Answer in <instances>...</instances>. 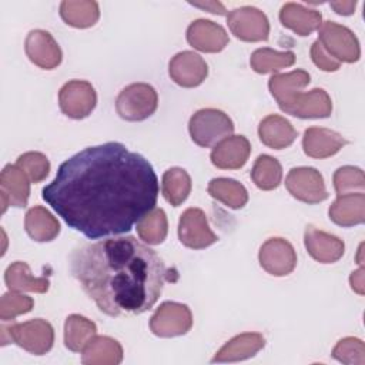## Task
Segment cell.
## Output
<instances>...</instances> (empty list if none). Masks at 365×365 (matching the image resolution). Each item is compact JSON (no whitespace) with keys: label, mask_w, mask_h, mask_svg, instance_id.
<instances>
[{"label":"cell","mask_w":365,"mask_h":365,"mask_svg":"<svg viewBox=\"0 0 365 365\" xmlns=\"http://www.w3.org/2000/svg\"><path fill=\"white\" fill-rule=\"evenodd\" d=\"M365 271H364V267L361 265L356 271H354L352 274H351V277H349V284H351V288L356 292V294H359V295H364L365 294V279H364V277H365V274H364Z\"/></svg>","instance_id":"obj_41"},{"label":"cell","mask_w":365,"mask_h":365,"mask_svg":"<svg viewBox=\"0 0 365 365\" xmlns=\"http://www.w3.org/2000/svg\"><path fill=\"white\" fill-rule=\"evenodd\" d=\"M329 220L339 227H354L365 221V194L348 192L338 195L328 210Z\"/></svg>","instance_id":"obj_22"},{"label":"cell","mask_w":365,"mask_h":365,"mask_svg":"<svg viewBox=\"0 0 365 365\" xmlns=\"http://www.w3.org/2000/svg\"><path fill=\"white\" fill-rule=\"evenodd\" d=\"M96 324L78 314H71L64 322V345L73 352H83L86 345L96 336Z\"/></svg>","instance_id":"obj_29"},{"label":"cell","mask_w":365,"mask_h":365,"mask_svg":"<svg viewBox=\"0 0 365 365\" xmlns=\"http://www.w3.org/2000/svg\"><path fill=\"white\" fill-rule=\"evenodd\" d=\"M1 345L13 342L33 355L47 354L54 344V329L51 324L41 318L26 322L1 325Z\"/></svg>","instance_id":"obj_4"},{"label":"cell","mask_w":365,"mask_h":365,"mask_svg":"<svg viewBox=\"0 0 365 365\" xmlns=\"http://www.w3.org/2000/svg\"><path fill=\"white\" fill-rule=\"evenodd\" d=\"M34 301L31 297L23 295L20 292L9 291L0 299V319L10 321L19 315L27 314L33 309Z\"/></svg>","instance_id":"obj_38"},{"label":"cell","mask_w":365,"mask_h":365,"mask_svg":"<svg viewBox=\"0 0 365 365\" xmlns=\"http://www.w3.org/2000/svg\"><path fill=\"white\" fill-rule=\"evenodd\" d=\"M332 356L346 365H364L365 364V345L362 339L346 336L336 342L332 349Z\"/></svg>","instance_id":"obj_35"},{"label":"cell","mask_w":365,"mask_h":365,"mask_svg":"<svg viewBox=\"0 0 365 365\" xmlns=\"http://www.w3.org/2000/svg\"><path fill=\"white\" fill-rule=\"evenodd\" d=\"M362 248H364V244H361L359 245V248H358V257H356V261H358V264H359V267L362 265Z\"/></svg>","instance_id":"obj_43"},{"label":"cell","mask_w":365,"mask_h":365,"mask_svg":"<svg viewBox=\"0 0 365 365\" xmlns=\"http://www.w3.org/2000/svg\"><path fill=\"white\" fill-rule=\"evenodd\" d=\"M251 180L262 191L275 190L282 181V167L279 161L268 154H261L252 165Z\"/></svg>","instance_id":"obj_32"},{"label":"cell","mask_w":365,"mask_h":365,"mask_svg":"<svg viewBox=\"0 0 365 365\" xmlns=\"http://www.w3.org/2000/svg\"><path fill=\"white\" fill-rule=\"evenodd\" d=\"M304 244L308 254L321 264H334L342 258L345 242L314 225H308L304 232Z\"/></svg>","instance_id":"obj_17"},{"label":"cell","mask_w":365,"mask_h":365,"mask_svg":"<svg viewBox=\"0 0 365 365\" xmlns=\"http://www.w3.org/2000/svg\"><path fill=\"white\" fill-rule=\"evenodd\" d=\"M178 238L182 245L191 250H204L218 241V237L210 228L207 215L201 208H187L181 214Z\"/></svg>","instance_id":"obj_12"},{"label":"cell","mask_w":365,"mask_h":365,"mask_svg":"<svg viewBox=\"0 0 365 365\" xmlns=\"http://www.w3.org/2000/svg\"><path fill=\"white\" fill-rule=\"evenodd\" d=\"M24 228L29 237L37 242L53 241L60 234V222L41 205H34L26 212Z\"/></svg>","instance_id":"obj_26"},{"label":"cell","mask_w":365,"mask_h":365,"mask_svg":"<svg viewBox=\"0 0 365 365\" xmlns=\"http://www.w3.org/2000/svg\"><path fill=\"white\" fill-rule=\"evenodd\" d=\"M251 154V144L244 135H230L214 145L210 158L220 170H238L244 167Z\"/></svg>","instance_id":"obj_19"},{"label":"cell","mask_w":365,"mask_h":365,"mask_svg":"<svg viewBox=\"0 0 365 365\" xmlns=\"http://www.w3.org/2000/svg\"><path fill=\"white\" fill-rule=\"evenodd\" d=\"M227 23L231 33L248 43L265 41L269 36V21L264 11L252 6L237 7L227 14Z\"/></svg>","instance_id":"obj_9"},{"label":"cell","mask_w":365,"mask_h":365,"mask_svg":"<svg viewBox=\"0 0 365 365\" xmlns=\"http://www.w3.org/2000/svg\"><path fill=\"white\" fill-rule=\"evenodd\" d=\"M332 181H334V187H335V191L338 195L354 192L355 190H359L364 192L365 177H364V171L358 167L344 165V167L338 168L334 173Z\"/></svg>","instance_id":"obj_37"},{"label":"cell","mask_w":365,"mask_h":365,"mask_svg":"<svg viewBox=\"0 0 365 365\" xmlns=\"http://www.w3.org/2000/svg\"><path fill=\"white\" fill-rule=\"evenodd\" d=\"M318 41L339 63H355L361 57L356 36L348 27L335 21H324L318 29Z\"/></svg>","instance_id":"obj_7"},{"label":"cell","mask_w":365,"mask_h":365,"mask_svg":"<svg viewBox=\"0 0 365 365\" xmlns=\"http://www.w3.org/2000/svg\"><path fill=\"white\" fill-rule=\"evenodd\" d=\"M70 272L110 317L138 315L153 308L168 275L158 254L133 235L76 248L70 255Z\"/></svg>","instance_id":"obj_2"},{"label":"cell","mask_w":365,"mask_h":365,"mask_svg":"<svg viewBox=\"0 0 365 365\" xmlns=\"http://www.w3.org/2000/svg\"><path fill=\"white\" fill-rule=\"evenodd\" d=\"M29 60L40 68L53 70L60 66L63 53L54 37L46 30H31L24 41Z\"/></svg>","instance_id":"obj_15"},{"label":"cell","mask_w":365,"mask_h":365,"mask_svg":"<svg viewBox=\"0 0 365 365\" xmlns=\"http://www.w3.org/2000/svg\"><path fill=\"white\" fill-rule=\"evenodd\" d=\"M138 237L150 245L161 244L168 232V221L164 210L154 208L137 222Z\"/></svg>","instance_id":"obj_34"},{"label":"cell","mask_w":365,"mask_h":365,"mask_svg":"<svg viewBox=\"0 0 365 365\" xmlns=\"http://www.w3.org/2000/svg\"><path fill=\"white\" fill-rule=\"evenodd\" d=\"M265 346V338L258 332H244L231 338L214 355L211 362H238L257 355Z\"/></svg>","instance_id":"obj_21"},{"label":"cell","mask_w":365,"mask_h":365,"mask_svg":"<svg viewBox=\"0 0 365 365\" xmlns=\"http://www.w3.org/2000/svg\"><path fill=\"white\" fill-rule=\"evenodd\" d=\"M294 63L295 54L292 51H277L268 47L255 50L250 57L251 68L258 74L278 71L281 68L291 67Z\"/></svg>","instance_id":"obj_33"},{"label":"cell","mask_w":365,"mask_h":365,"mask_svg":"<svg viewBox=\"0 0 365 365\" xmlns=\"http://www.w3.org/2000/svg\"><path fill=\"white\" fill-rule=\"evenodd\" d=\"M192 188L190 174L181 167H171L163 174L161 192L167 202L173 207L181 205L190 195Z\"/></svg>","instance_id":"obj_30"},{"label":"cell","mask_w":365,"mask_h":365,"mask_svg":"<svg viewBox=\"0 0 365 365\" xmlns=\"http://www.w3.org/2000/svg\"><path fill=\"white\" fill-rule=\"evenodd\" d=\"M168 74L171 80L185 88L198 87L208 76V66L205 60L190 50L177 53L168 64Z\"/></svg>","instance_id":"obj_14"},{"label":"cell","mask_w":365,"mask_h":365,"mask_svg":"<svg viewBox=\"0 0 365 365\" xmlns=\"http://www.w3.org/2000/svg\"><path fill=\"white\" fill-rule=\"evenodd\" d=\"M258 135L267 147L272 150H282L295 141L297 130L285 117L269 114L259 123Z\"/></svg>","instance_id":"obj_24"},{"label":"cell","mask_w":365,"mask_h":365,"mask_svg":"<svg viewBox=\"0 0 365 365\" xmlns=\"http://www.w3.org/2000/svg\"><path fill=\"white\" fill-rule=\"evenodd\" d=\"M258 259L262 269L274 277H285L297 267V252L294 247L279 237L269 238L261 245Z\"/></svg>","instance_id":"obj_13"},{"label":"cell","mask_w":365,"mask_h":365,"mask_svg":"<svg viewBox=\"0 0 365 365\" xmlns=\"http://www.w3.org/2000/svg\"><path fill=\"white\" fill-rule=\"evenodd\" d=\"M311 81L308 71L294 70L289 73L272 74L268 88L277 100L281 111L298 118H327L332 113V101L322 88H312L302 93Z\"/></svg>","instance_id":"obj_3"},{"label":"cell","mask_w":365,"mask_h":365,"mask_svg":"<svg viewBox=\"0 0 365 365\" xmlns=\"http://www.w3.org/2000/svg\"><path fill=\"white\" fill-rule=\"evenodd\" d=\"M16 165H19L29 177V180L34 184L41 182L50 171V161L48 158L37 151H29L19 155Z\"/></svg>","instance_id":"obj_36"},{"label":"cell","mask_w":365,"mask_h":365,"mask_svg":"<svg viewBox=\"0 0 365 365\" xmlns=\"http://www.w3.org/2000/svg\"><path fill=\"white\" fill-rule=\"evenodd\" d=\"M208 194L232 210H240L248 202V192L245 187L232 178H212L208 182Z\"/></svg>","instance_id":"obj_31"},{"label":"cell","mask_w":365,"mask_h":365,"mask_svg":"<svg viewBox=\"0 0 365 365\" xmlns=\"http://www.w3.org/2000/svg\"><path fill=\"white\" fill-rule=\"evenodd\" d=\"M187 41L202 53H220L228 44V34L218 23L198 19L188 26Z\"/></svg>","instance_id":"obj_18"},{"label":"cell","mask_w":365,"mask_h":365,"mask_svg":"<svg viewBox=\"0 0 365 365\" xmlns=\"http://www.w3.org/2000/svg\"><path fill=\"white\" fill-rule=\"evenodd\" d=\"M30 180L27 174L16 164H7L0 174V200L1 214L7 207H26L30 195Z\"/></svg>","instance_id":"obj_16"},{"label":"cell","mask_w":365,"mask_h":365,"mask_svg":"<svg viewBox=\"0 0 365 365\" xmlns=\"http://www.w3.org/2000/svg\"><path fill=\"white\" fill-rule=\"evenodd\" d=\"M188 3L194 7H198L201 10H207L208 13H212V14H218V16L227 14V10H225L224 4L220 3V1H188Z\"/></svg>","instance_id":"obj_40"},{"label":"cell","mask_w":365,"mask_h":365,"mask_svg":"<svg viewBox=\"0 0 365 365\" xmlns=\"http://www.w3.org/2000/svg\"><path fill=\"white\" fill-rule=\"evenodd\" d=\"M348 141L336 131L324 127H309L302 137V148L308 157L328 158L335 155Z\"/></svg>","instance_id":"obj_20"},{"label":"cell","mask_w":365,"mask_h":365,"mask_svg":"<svg viewBox=\"0 0 365 365\" xmlns=\"http://www.w3.org/2000/svg\"><path fill=\"white\" fill-rule=\"evenodd\" d=\"M288 192L305 204H318L328 198L321 173L314 167L291 168L285 178Z\"/></svg>","instance_id":"obj_11"},{"label":"cell","mask_w":365,"mask_h":365,"mask_svg":"<svg viewBox=\"0 0 365 365\" xmlns=\"http://www.w3.org/2000/svg\"><path fill=\"white\" fill-rule=\"evenodd\" d=\"M192 327V314L185 304L165 301L150 318V329L160 338L185 335Z\"/></svg>","instance_id":"obj_8"},{"label":"cell","mask_w":365,"mask_h":365,"mask_svg":"<svg viewBox=\"0 0 365 365\" xmlns=\"http://www.w3.org/2000/svg\"><path fill=\"white\" fill-rule=\"evenodd\" d=\"M329 7L334 9L335 13L341 16H351L355 11L356 0H346V1H331Z\"/></svg>","instance_id":"obj_42"},{"label":"cell","mask_w":365,"mask_h":365,"mask_svg":"<svg viewBox=\"0 0 365 365\" xmlns=\"http://www.w3.org/2000/svg\"><path fill=\"white\" fill-rule=\"evenodd\" d=\"M158 106V96L147 83H133L124 87L117 100V114L125 121H144L151 117Z\"/></svg>","instance_id":"obj_6"},{"label":"cell","mask_w":365,"mask_h":365,"mask_svg":"<svg viewBox=\"0 0 365 365\" xmlns=\"http://www.w3.org/2000/svg\"><path fill=\"white\" fill-rule=\"evenodd\" d=\"M60 16L66 24L76 29H87L100 17L98 3L93 0H64L60 4Z\"/></svg>","instance_id":"obj_28"},{"label":"cell","mask_w":365,"mask_h":365,"mask_svg":"<svg viewBox=\"0 0 365 365\" xmlns=\"http://www.w3.org/2000/svg\"><path fill=\"white\" fill-rule=\"evenodd\" d=\"M81 354V362L86 365H117L123 361L120 342L104 335L93 336Z\"/></svg>","instance_id":"obj_25"},{"label":"cell","mask_w":365,"mask_h":365,"mask_svg":"<svg viewBox=\"0 0 365 365\" xmlns=\"http://www.w3.org/2000/svg\"><path fill=\"white\" fill-rule=\"evenodd\" d=\"M96 104V90L86 80H70L58 91L60 110L68 118L81 120L88 117Z\"/></svg>","instance_id":"obj_10"},{"label":"cell","mask_w":365,"mask_h":365,"mask_svg":"<svg viewBox=\"0 0 365 365\" xmlns=\"http://www.w3.org/2000/svg\"><path fill=\"white\" fill-rule=\"evenodd\" d=\"M4 282L9 291L14 292H38L44 294L48 291L50 281L46 277H34L30 267L23 261H16L10 264L4 272Z\"/></svg>","instance_id":"obj_27"},{"label":"cell","mask_w":365,"mask_h":365,"mask_svg":"<svg viewBox=\"0 0 365 365\" xmlns=\"http://www.w3.org/2000/svg\"><path fill=\"white\" fill-rule=\"evenodd\" d=\"M311 58H312L314 64L318 68H321L322 71L331 73V71L339 70V67H341V63L338 60H335L332 56H329L318 40H315L311 46Z\"/></svg>","instance_id":"obj_39"},{"label":"cell","mask_w":365,"mask_h":365,"mask_svg":"<svg viewBox=\"0 0 365 365\" xmlns=\"http://www.w3.org/2000/svg\"><path fill=\"white\" fill-rule=\"evenodd\" d=\"M279 21L295 34L305 37L321 27L322 14L298 3H285L279 10Z\"/></svg>","instance_id":"obj_23"},{"label":"cell","mask_w":365,"mask_h":365,"mask_svg":"<svg viewBox=\"0 0 365 365\" xmlns=\"http://www.w3.org/2000/svg\"><path fill=\"white\" fill-rule=\"evenodd\" d=\"M41 197L70 228L97 240L131 231L153 211L158 178L141 154L110 141L66 160Z\"/></svg>","instance_id":"obj_1"},{"label":"cell","mask_w":365,"mask_h":365,"mask_svg":"<svg viewBox=\"0 0 365 365\" xmlns=\"http://www.w3.org/2000/svg\"><path fill=\"white\" fill-rule=\"evenodd\" d=\"M188 131L197 145L208 148L214 147L225 137L232 135L234 123L228 114L221 110L201 108L191 115Z\"/></svg>","instance_id":"obj_5"}]
</instances>
